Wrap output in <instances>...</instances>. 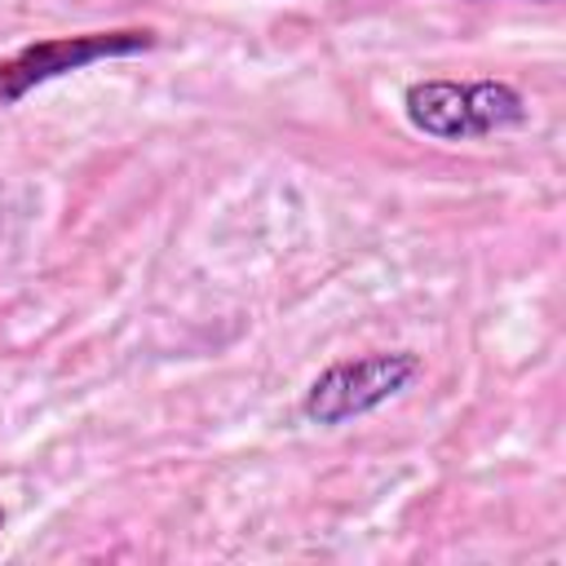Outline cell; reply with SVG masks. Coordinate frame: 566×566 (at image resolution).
<instances>
[{"instance_id": "obj_2", "label": "cell", "mask_w": 566, "mask_h": 566, "mask_svg": "<svg viewBox=\"0 0 566 566\" xmlns=\"http://www.w3.org/2000/svg\"><path fill=\"white\" fill-rule=\"evenodd\" d=\"M420 371V358L407 349L394 354H367V358H340L314 376V385L301 398L305 420L314 424H345L376 407H385L394 394H402Z\"/></svg>"}, {"instance_id": "obj_4", "label": "cell", "mask_w": 566, "mask_h": 566, "mask_svg": "<svg viewBox=\"0 0 566 566\" xmlns=\"http://www.w3.org/2000/svg\"><path fill=\"white\" fill-rule=\"evenodd\" d=\"M0 526H4V513H0Z\"/></svg>"}, {"instance_id": "obj_1", "label": "cell", "mask_w": 566, "mask_h": 566, "mask_svg": "<svg viewBox=\"0 0 566 566\" xmlns=\"http://www.w3.org/2000/svg\"><path fill=\"white\" fill-rule=\"evenodd\" d=\"M407 119L442 142H469L500 128H517L526 119V102L504 80H420L402 97Z\"/></svg>"}, {"instance_id": "obj_3", "label": "cell", "mask_w": 566, "mask_h": 566, "mask_svg": "<svg viewBox=\"0 0 566 566\" xmlns=\"http://www.w3.org/2000/svg\"><path fill=\"white\" fill-rule=\"evenodd\" d=\"M146 49H155L150 31H88V35H57V40L27 44L9 62H0V102H18L35 84L80 71L88 62L128 57V53H146Z\"/></svg>"}]
</instances>
